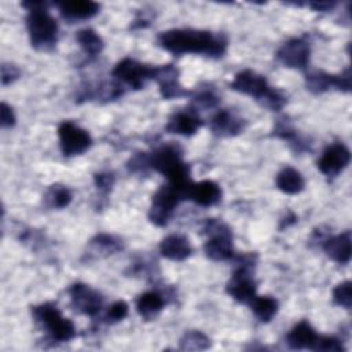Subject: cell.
<instances>
[{
    "label": "cell",
    "mask_w": 352,
    "mask_h": 352,
    "mask_svg": "<svg viewBox=\"0 0 352 352\" xmlns=\"http://www.w3.org/2000/svg\"><path fill=\"white\" fill-rule=\"evenodd\" d=\"M158 43L166 51L180 54H206L219 56L226 50V40L210 32L192 29H172L160 34Z\"/></svg>",
    "instance_id": "obj_1"
},
{
    "label": "cell",
    "mask_w": 352,
    "mask_h": 352,
    "mask_svg": "<svg viewBox=\"0 0 352 352\" xmlns=\"http://www.w3.org/2000/svg\"><path fill=\"white\" fill-rule=\"evenodd\" d=\"M148 164L169 179V184L187 192L190 187V170L182 160V150L175 144L160 147L148 158Z\"/></svg>",
    "instance_id": "obj_2"
},
{
    "label": "cell",
    "mask_w": 352,
    "mask_h": 352,
    "mask_svg": "<svg viewBox=\"0 0 352 352\" xmlns=\"http://www.w3.org/2000/svg\"><path fill=\"white\" fill-rule=\"evenodd\" d=\"M29 7L28 30L32 45L37 50H48L56 43L58 25L50 12L44 8V3H23Z\"/></svg>",
    "instance_id": "obj_3"
},
{
    "label": "cell",
    "mask_w": 352,
    "mask_h": 352,
    "mask_svg": "<svg viewBox=\"0 0 352 352\" xmlns=\"http://www.w3.org/2000/svg\"><path fill=\"white\" fill-rule=\"evenodd\" d=\"M230 87L238 92L261 100L265 106L274 110L280 109L285 103V98L278 91L272 89L263 76L252 70H243L238 73Z\"/></svg>",
    "instance_id": "obj_4"
},
{
    "label": "cell",
    "mask_w": 352,
    "mask_h": 352,
    "mask_svg": "<svg viewBox=\"0 0 352 352\" xmlns=\"http://www.w3.org/2000/svg\"><path fill=\"white\" fill-rule=\"evenodd\" d=\"M187 198V192L172 186H162L153 197L151 208L148 212L150 220L157 226H164L168 223L173 209L179 205L183 198Z\"/></svg>",
    "instance_id": "obj_5"
},
{
    "label": "cell",
    "mask_w": 352,
    "mask_h": 352,
    "mask_svg": "<svg viewBox=\"0 0 352 352\" xmlns=\"http://www.w3.org/2000/svg\"><path fill=\"white\" fill-rule=\"evenodd\" d=\"M33 314L37 320H40L51 337L56 341H69L76 336L73 323L63 318L59 309L52 304H43L33 309Z\"/></svg>",
    "instance_id": "obj_6"
},
{
    "label": "cell",
    "mask_w": 352,
    "mask_h": 352,
    "mask_svg": "<svg viewBox=\"0 0 352 352\" xmlns=\"http://www.w3.org/2000/svg\"><path fill=\"white\" fill-rule=\"evenodd\" d=\"M205 230L210 235V239H208V242L204 245L206 256L217 261L230 258L232 256L230 228L219 220H209Z\"/></svg>",
    "instance_id": "obj_7"
},
{
    "label": "cell",
    "mask_w": 352,
    "mask_h": 352,
    "mask_svg": "<svg viewBox=\"0 0 352 352\" xmlns=\"http://www.w3.org/2000/svg\"><path fill=\"white\" fill-rule=\"evenodd\" d=\"M58 135L62 153L66 157L78 155L84 153L91 144V138L87 131L81 129L73 122H62L58 129Z\"/></svg>",
    "instance_id": "obj_8"
},
{
    "label": "cell",
    "mask_w": 352,
    "mask_h": 352,
    "mask_svg": "<svg viewBox=\"0 0 352 352\" xmlns=\"http://www.w3.org/2000/svg\"><path fill=\"white\" fill-rule=\"evenodd\" d=\"M113 74L133 88H142L146 80L154 78V69H150L135 59L125 58L116 66Z\"/></svg>",
    "instance_id": "obj_9"
},
{
    "label": "cell",
    "mask_w": 352,
    "mask_h": 352,
    "mask_svg": "<svg viewBox=\"0 0 352 352\" xmlns=\"http://www.w3.org/2000/svg\"><path fill=\"white\" fill-rule=\"evenodd\" d=\"M349 150L341 143H334L323 151L318 161V168L326 176H336L349 164Z\"/></svg>",
    "instance_id": "obj_10"
},
{
    "label": "cell",
    "mask_w": 352,
    "mask_h": 352,
    "mask_svg": "<svg viewBox=\"0 0 352 352\" xmlns=\"http://www.w3.org/2000/svg\"><path fill=\"white\" fill-rule=\"evenodd\" d=\"M227 292L239 302H250L253 300L256 296V283L248 268L241 267L232 274L227 285Z\"/></svg>",
    "instance_id": "obj_11"
},
{
    "label": "cell",
    "mask_w": 352,
    "mask_h": 352,
    "mask_svg": "<svg viewBox=\"0 0 352 352\" xmlns=\"http://www.w3.org/2000/svg\"><path fill=\"white\" fill-rule=\"evenodd\" d=\"M278 58L289 67L302 69L309 60V45L301 38L289 40L279 48Z\"/></svg>",
    "instance_id": "obj_12"
},
{
    "label": "cell",
    "mask_w": 352,
    "mask_h": 352,
    "mask_svg": "<svg viewBox=\"0 0 352 352\" xmlns=\"http://www.w3.org/2000/svg\"><path fill=\"white\" fill-rule=\"evenodd\" d=\"M70 297L73 307L85 315H95L102 307L100 294L84 283H76L70 289Z\"/></svg>",
    "instance_id": "obj_13"
},
{
    "label": "cell",
    "mask_w": 352,
    "mask_h": 352,
    "mask_svg": "<svg viewBox=\"0 0 352 352\" xmlns=\"http://www.w3.org/2000/svg\"><path fill=\"white\" fill-rule=\"evenodd\" d=\"M187 198L201 206H212L221 198L220 187L210 180H204L195 184H190L187 190Z\"/></svg>",
    "instance_id": "obj_14"
},
{
    "label": "cell",
    "mask_w": 352,
    "mask_h": 352,
    "mask_svg": "<svg viewBox=\"0 0 352 352\" xmlns=\"http://www.w3.org/2000/svg\"><path fill=\"white\" fill-rule=\"evenodd\" d=\"M154 78L160 82L164 98L170 99L183 95V88L177 81V70L172 65L154 69Z\"/></svg>",
    "instance_id": "obj_15"
},
{
    "label": "cell",
    "mask_w": 352,
    "mask_h": 352,
    "mask_svg": "<svg viewBox=\"0 0 352 352\" xmlns=\"http://www.w3.org/2000/svg\"><path fill=\"white\" fill-rule=\"evenodd\" d=\"M323 249L326 254L340 264H346L351 258V234L346 231L337 236L329 238Z\"/></svg>",
    "instance_id": "obj_16"
},
{
    "label": "cell",
    "mask_w": 352,
    "mask_h": 352,
    "mask_svg": "<svg viewBox=\"0 0 352 352\" xmlns=\"http://www.w3.org/2000/svg\"><path fill=\"white\" fill-rule=\"evenodd\" d=\"M160 250L164 257L180 261L190 256L191 246L188 241L182 235H169L162 239L160 245Z\"/></svg>",
    "instance_id": "obj_17"
},
{
    "label": "cell",
    "mask_w": 352,
    "mask_h": 352,
    "mask_svg": "<svg viewBox=\"0 0 352 352\" xmlns=\"http://www.w3.org/2000/svg\"><path fill=\"white\" fill-rule=\"evenodd\" d=\"M316 338H318V334L315 333L312 326L308 322L302 320L292 329V331L286 337V341L290 348L302 349V348H312Z\"/></svg>",
    "instance_id": "obj_18"
},
{
    "label": "cell",
    "mask_w": 352,
    "mask_h": 352,
    "mask_svg": "<svg viewBox=\"0 0 352 352\" xmlns=\"http://www.w3.org/2000/svg\"><path fill=\"white\" fill-rule=\"evenodd\" d=\"M202 125V121L199 117H197L194 113H177L175 114L168 125L166 131L170 133H177L183 136H190L195 133V131Z\"/></svg>",
    "instance_id": "obj_19"
},
{
    "label": "cell",
    "mask_w": 352,
    "mask_h": 352,
    "mask_svg": "<svg viewBox=\"0 0 352 352\" xmlns=\"http://www.w3.org/2000/svg\"><path fill=\"white\" fill-rule=\"evenodd\" d=\"M60 12L67 19H87L94 16L98 10L99 4L95 1H87V0H73V1H65L59 4Z\"/></svg>",
    "instance_id": "obj_20"
},
{
    "label": "cell",
    "mask_w": 352,
    "mask_h": 352,
    "mask_svg": "<svg viewBox=\"0 0 352 352\" xmlns=\"http://www.w3.org/2000/svg\"><path fill=\"white\" fill-rule=\"evenodd\" d=\"M276 186L286 194H297L304 188V179L294 168H283L276 176Z\"/></svg>",
    "instance_id": "obj_21"
},
{
    "label": "cell",
    "mask_w": 352,
    "mask_h": 352,
    "mask_svg": "<svg viewBox=\"0 0 352 352\" xmlns=\"http://www.w3.org/2000/svg\"><path fill=\"white\" fill-rule=\"evenodd\" d=\"M162 305H164V300L161 294H158L157 292L143 293L142 296H139L136 301L138 312L146 319H151L153 316H155L161 311Z\"/></svg>",
    "instance_id": "obj_22"
},
{
    "label": "cell",
    "mask_w": 352,
    "mask_h": 352,
    "mask_svg": "<svg viewBox=\"0 0 352 352\" xmlns=\"http://www.w3.org/2000/svg\"><path fill=\"white\" fill-rule=\"evenodd\" d=\"M212 129L217 135H234L241 129V121L228 111H220L212 120Z\"/></svg>",
    "instance_id": "obj_23"
},
{
    "label": "cell",
    "mask_w": 352,
    "mask_h": 352,
    "mask_svg": "<svg viewBox=\"0 0 352 352\" xmlns=\"http://www.w3.org/2000/svg\"><path fill=\"white\" fill-rule=\"evenodd\" d=\"M252 311L261 322H268L276 314L278 302L267 296H254L250 301Z\"/></svg>",
    "instance_id": "obj_24"
},
{
    "label": "cell",
    "mask_w": 352,
    "mask_h": 352,
    "mask_svg": "<svg viewBox=\"0 0 352 352\" xmlns=\"http://www.w3.org/2000/svg\"><path fill=\"white\" fill-rule=\"evenodd\" d=\"M77 41L80 43L81 48L89 54V55H96L102 51L103 48V40L100 38V36L92 30V29H82L77 33L76 36Z\"/></svg>",
    "instance_id": "obj_25"
},
{
    "label": "cell",
    "mask_w": 352,
    "mask_h": 352,
    "mask_svg": "<svg viewBox=\"0 0 352 352\" xmlns=\"http://www.w3.org/2000/svg\"><path fill=\"white\" fill-rule=\"evenodd\" d=\"M210 345L209 338L202 334L201 331H188L184 334V337L180 340V349H191V351H199L206 349Z\"/></svg>",
    "instance_id": "obj_26"
},
{
    "label": "cell",
    "mask_w": 352,
    "mask_h": 352,
    "mask_svg": "<svg viewBox=\"0 0 352 352\" xmlns=\"http://www.w3.org/2000/svg\"><path fill=\"white\" fill-rule=\"evenodd\" d=\"M48 204L52 206V208H65L70 204L72 201V194L70 191L63 187V186H52L47 195H45Z\"/></svg>",
    "instance_id": "obj_27"
},
{
    "label": "cell",
    "mask_w": 352,
    "mask_h": 352,
    "mask_svg": "<svg viewBox=\"0 0 352 352\" xmlns=\"http://www.w3.org/2000/svg\"><path fill=\"white\" fill-rule=\"evenodd\" d=\"M333 300L337 305H340L342 308H346V309L351 308L352 297H351V282L349 280L341 282L340 285L336 286V289L333 290Z\"/></svg>",
    "instance_id": "obj_28"
},
{
    "label": "cell",
    "mask_w": 352,
    "mask_h": 352,
    "mask_svg": "<svg viewBox=\"0 0 352 352\" xmlns=\"http://www.w3.org/2000/svg\"><path fill=\"white\" fill-rule=\"evenodd\" d=\"M314 351H324V352H338L342 351L341 342L334 337H326V336H318L315 344L312 345Z\"/></svg>",
    "instance_id": "obj_29"
},
{
    "label": "cell",
    "mask_w": 352,
    "mask_h": 352,
    "mask_svg": "<svg viewBox=\"0 0 352 352\" xmlns=\"http://www.w3.org/2000/svg\"><path fill=\"white\" fill-rule=\"evenodd\" d=\"M128 315V305L125 301L114 302L107 311V322H118L122 320Z\"/></svg>",
    "instance_id": "obj_30"
},
{
    "label": "cell",
    "mask_w": 352,
    "mask_h": 352,
    "mask_svg": "<svg viewBox=\"0 0 352 352\" xmlns=\"http://www.w3.org/2000/svg\"><path fill=\"white\" fill-rule=\"evenodd\" d=\"M18 76H19V70H18L14 65H7V63H4V65L1 66V82H3V85L10 84V82L14 81Z\"/></svg>",
    "instance_id": "obj_31"
},
{
    "label": "cell",
    "mask_w": 352,
    "mask_h": 352,
    "mask_svg": "<svg viewBox=\"0 0 352 352\" xmlns=\"http://www.w3.org/2000/svg\"><path fill=\"white\" fill-rule=\"evenodd\" d=\"M15 124V116L12 109L7 103H1V125L4 128H10Z\"/></svg>",
    "instance_id": "obj_32"
},
{
    "label": "cell",
    "mask_w": 352,
    "mask_h": 352,
    "mask_svg": "<svg viewBox=\"0 0 352 352\" xmlns=\"http://www.w3.org/2000/svg\"><path fill=\"white\" fill-rule=\"evenodd\" d=\"M95 182H96L98 188L107 191L111 188V186L114 183V177L110 173H100V175L95 176Z\"/></svg>",
    "instance_id": "obj_33"
},
{
    "label": "cell",
    "mask_w": 352,
    "mask_h": 352,
    "mask_svg": "<svg viewBox=\"0 0 352 352\" xmlns=\"http://www.w3.org/2000/svg\"><path fill=\"white\" fill-rule=\"evenodd\" d=\"M334 6V3H312L311 7H314L315 10H319V11H326L329 8H331Z\"/></svg>",
    "instance_id": "obj_34"
}]
</instances>
